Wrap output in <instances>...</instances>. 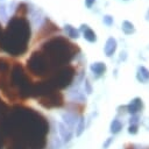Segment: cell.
I'll return each mask as SVG.
<instances>
[{
	"instance_id": "1",
	"label": "cell",
	"mask_w": 149,
	"mask_h": 149,
	"mask_svg": "<svg viewBox=\"0 0 149 149\" xmlns=\"http://www.w3.org/2000/svg\"><path fill=\"white\" fill-rule=\"evenodd\" d=\"M0 122L1 130L13 140L21 141L27 149H44L49 123L41 113L31 108L15 107Z\"/></svg>"
},
{
	"instance_id": "2",
	"label": "cell",
	"mask_w": 149,
	"mask_h": 149,
	"mask_svg": "<svg viewBox=\"0 0 149 149\" xmlns=\"http://www.w3.org/2000/svg\"><path fill=\"white\" fill-rule=\"evenodd\" d=\"M30 40V24L23 15H15L8 22L0 37V48L12 56H21L26 52Z\"/></svg>"
},
{
	"instance_id": "3",
	"label": "cell",
	"mask_w": 149,
	"mask_h": 149,
	"mask_svg": "<svg viewBox=\"0 0 149 149\" xmlns=\"http://www.w3.org/2000/svg\"><path fill=\"white\" fill-rule=\"evenodd\" d=\"M10 81L14 87L17 90V94L21 98L33 97V86L34 84L30 83V79L23 71L22 66L17 63L10 70Z\"/></svg>"
},
{
	"instance_id": "4",
	"label": "cell",
	"mask_w": 149,
	"mask_h": 149,
	"mask_svg": "<svg viewBox=\"0 0 149 149\" xmlns=\"http://www.w3.org/2000/svg\"><path fill=\"white\" fill-rule=\"evenodd\" d=\"M38 102L44 108H54V107H61L64 102L63 94L58 91H51L48 93H44L40 97H37Z\"/></svg>"
},
{
	"instance_id": "5",
	"label": "cell",
	"mask_w": 149,
	"mask_h": 149,
	"mask_svg": "<svg viewBox=\"0 0 149 149\" xmlns=\"http://www.w3.org/2000/svg\"><path fill=\"white\" fill-rule=\"evenodd\" d=\"M126 108H127V112L128 113H130L132 115H136L140 111L143 109V101H142L141 98L136 97L133 100H130V102L126 106Z\"/></svg>"
},
{
	"instance_id": "6",
	"label": "cell",
	"mask_w": 149,
	"mask_h": 149,
	"mask_svg": "<svg viewBox=\"0 0 149 149\" xmlns=\"http://www.w3.org/2000/svg\"><path fill=\"white\" fill-rule=\"evenodd\" d=\"M79 31L83 33V36H84V38H85L87 42H91V43L97 42V34L90 28L88 24H84V23H83V24L80 26Z\"/></svg>"
},
{
	"instance_id": "7",
	"label": "cell",
	"mask_w": 149,
	"mask_h": 149,
	"mask_svg": "<svg viewBox=\"0 0 149 149\" xmlns=\"http://www.w3.org/2000/svg\"><path fill=\"white\" fill-rule=\"evenodd\" d=\"M116 48H118V42H116V40H115L113 36H111V37H108L107 41H106V44H105V47H104V52H105V55H106L107 57H111V56L115 52Z\"/></svg>"
},
{
	"instance_id": "8",
	"label": "cell",
	"mask_w": 149,
	"mask_h": 149,
	"mask_svg": "<svg viewBox=\"0 0 149 149\" xmlns=\"http://www.w3.org/2000/svg\"><path fill=\"white\" fill-rule=\"evenodd\" d=\"M62 119H63V121L65 122L64 125H65L66 127H69L71 130H72V129L77 126V123H78V120H77L76 114H73V113H71V112L62 113Z\"/></svg>"
},
{
	"instance_id": "9",
	"label": "cell",
	"mask_w": 149,
	"mask_h": 149,
	"mask_svg": "<svg viewBox=\"0 0 149 149\" xmlns=\"http://www.w3.org/2000/svg\"><path fill=\"white\" fill-rule=\"evenodd\" d=\"M90 70L95 77H101L106 72L107 68H106V64L102 62H94L90 65Z\"/></svg>"
},
{
	"instance_id": "10",
	"label": "cell",
	"mask_w": 149,
	"mask_h": 149,
	"mask_svg": "<svg viewBox=\"0 0 149 149\" xmlns=\"http://www.w3.org/2000/svg\"><path fill=\"white\" fill-rule=\"evenodd\" d=\"M57 126H58L59 135L62 136V139L64 140V142H69L71 140V137H72V130L69 127H66L64 123H62V122H58Z\"/></svg>"
},
{
	"instance_id": "11",
	"label": "cell",
	"mask_w": 149,
	"mask_h": 149,
	"mask_svg": "<svg viewBox=\"0 0 149 149\" xmlns=\"http://www.w3.org/2000/svg\"><path fill=\"white\" fill-rule=\"evenodd\" d=\"M136 78L141 83L149 81V70L146 66H139L137 72H136Z\"/></svg>"
},
{
	"instance_id": "12",
	"label": "cell",
	"mask_w": 149,
	"mask_h": 149,
	"mask_svg": "<svg viewBox=\"0 0 149 149\" xmlns=\"http://www.w3.org/2000/svg\"><path fill=\"white\" fill-rule=\"evenodd\" d=\"M64 30H65V33H66V35L70 37V38H78L79 37V30L78 29H76L73 26H71V24H69V23H66L65 26H64Z\"/></svg>"
},
{
	"instance_id": "13",
	"label": "cell",
	"mask_w": 149,
	"mask_h": 149,
	"mask_svg": "<svg viewBox=\"0 0 149 149\" xmlns=\"http://www.w3.org/2000/svg\"><path fill=\"white\" fill-rule=\"evenodd\" d=\"M121 29H122V31H123L126 35H130V34H134V33H135V27H134V24H133L130 21H128V20H125V21L122 22Z\"/></svg>"
},
{
	"instance_id": "14",
	"label": "cell",
	"mask_w": 149,
	"mask_h": 149,
	"mask_svg": "<svg viewBox=\"0 0 149 149\" xmlns=\"http://www.w3.org/2000/svg\"><path fill=\"white\" fill-rule=\"evenodd\" d=\"M121 129H122V123H121V121L118 120V119H114V120L112 121V123H111V132H112L113 134H116V133H119Z\"/></svg>"
},
{
	"instance_id": "15",
	"label": "cell",
	"mask_w": 149,
	"mask_h": 149,
	"mask_svg": "<svg viewBox=\"0 0 149 149\" xmlns=\"http://www.w3.org/2000/svg\"><path fill=\"white\" fill-rule=\"evenodd\" d=\"M7 149H27V147L21 141H17V140H13L12 139V141L8 144Z\"/></svg>"
},
{
	"instance_id": "16",
	"label": "cell",
	"mask_w": 149,
	"mask_h": 149,
	"mask_svg": "<svg viewBox=\"0 0 149 149\" xmlns=\"http://www.w3.org/2000/svg\"><path fill=\"white\" fill-rule=\"evenodd\" d=\"M84 118L81 116L79 120H78V123H77V126H76V135L77 136H80L81 135V133L84 132Z\"/></svg>"
},
{
	"instance_id": "17",
	"label": "cell",
	"mask_w": 149,
	"mask_h": 149,
	"mask_svg": "<svg viewBox=\"0 0 149 149\" xmlns=\"http://www.w3.org/2000/svg\"><path fill=\"white\" fill-rule=\"evenodd\" d=\"M0 19L2 21H7L8 14H7V8L5 5H0Z\"/></svg>"
},
{
	"instance_id": "18",
	"label": "cell",
	"mask_w": 149,
	"mask_h": 149,
	"mask_svg": "<svg viewBox=\"0 0 149 149\" xmlns=\"http://www.w3.org/2000/svg\"><path fill=\"white\" fill-rule=\"evenodd\" d=\"M102 22H104V24H106L107 27H111V26L113 24V16L109 15V14L104 15V17H102Z\"/></svg>"
},
{
	"instance_id": "19",
	"label": "cell",
	"mask_w": 149,
	"mask_h": 149,
	"mask_svg": "<svg viewBox=\"0 0 149 149\" xmlns=\"http://www.w3.org/2000/svg\"><path fill=\"white\" fill-rule=\"evenodd\" d=\"M84 88H85V92H86L87 94L92 93V87H91V85H90L88 79H85V85H84Z\"/></svg>"
},
{
	"instance_id": "20",
	"label": "cell",
	"mask_w": 149,
	"mask_h": 149,
	"mask_svg": "<svg viewBox=\"0 0 149 149\" xmlns=\"http://www.w3.org/2000/svg\"><path fill=\"white\" fill-rule=\"evenodd\" d=\"M137 125H130L129 128H128V133L129 134H136L137 133Z\"/></svg>"
},
{
	"instance_id": "21",
	"label": "cell",
	"mask_w": 149,
	"mask_h": 149,
	"mask_svg": "<svg viewBox=\"0 0 149 149\" xmlns=\"http://www.w3.org/2000/svg\"><path fill=\"white\" fill-rule=\"evenodd\" d=\"M137 121H139V116L137 115H133L130 118V120H129L130 125H137Z\"/></svg>"
},
{
	"instance_id": "22",
	"label": "cell",
	"mask_w": 149,
	"mask_h": 149,
	"mask_svg": "<svg viewBox=\"0 0 149 149\" xmlns=\"http://www.w3.org/2000/svg\"><path fill=\"white\" fill-rule=\"evenodd\" d=\"M94 2H95V0H85V5H86L87 8H92Z\"/></svg>"
},
{
	"instance_id": "23",
	"label": "cell",
	"mask_w": 149,
	"mask_h": 149,
	"mask_svg": "<svg viewBox=\"0 0 149 149\" xmlns=\"http://www.w3.org/2000/svg\"><path fill=\"white\" fill-rule=\"evenodd\" d=\"M122 58H123V59L126 58V51H121V52H120V59H122Z\"/></svg>"
},
{
	"instance_id": "24",
	"label": "cell",
	"mask_w": 149,
	"mask_h": 149,
	"mask_svg": "<svg viewBox=\"0 0 149 149\" xmlns=\"http://www.w3.org/2000/svg\"><path fill=\"white\" fill-rule=\"evenodd\" d=\"M112 140H113V139H109V140H108V141H107V142H106V143L104 144V148H107V146H108V144H109V143L112 142Z\"/></svg>"
},
{
	"instance_id": "25",
	"label": "cell",
	"mask_w": 149,
	"mask_h": 149,
	"mask_svg": "<svg viewBox=\"0 0 149 149\" xmlns=\"http://www.w3.org/2000/svg\"><path fill=\"white\" fill-rule=\"evenodd\" d=\"M0 149H2V136L0 134Z\"/></svg>"
},
{
	"instance_id": "26",
	"label": "cell",
	"mask_w": 149,
	"mask_h": 149,
	"mask_svg": "<svg viewBox=\"0 0 149 149\" xmlns=\"http://www.w3.org/2000/svg\"><path fill=\"white\" fill-rule=\"evenodd\" d=\"M1 34H2V29H1V26H0V37H1Z\"/></svg>"
}]
</instances>
